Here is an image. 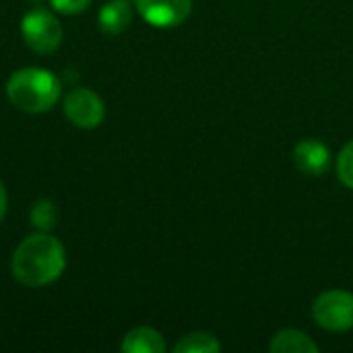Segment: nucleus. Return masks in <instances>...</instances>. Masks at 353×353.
I'll use <instances>...</instances> for the list:
<instances>
[{
  "label": "nucleus",
  "mask_w": 353,
  "mask_h": 353,
  "mask_svg": "<svg viewBox=\"0 0 353 353\" xmlns=\"http://www.w3.org/2000/svg\"><path fill=\"white\" fill-rule=\"evenodd\" d=\"M66 269V250L58 238L48 232L27 236L10 261L12 277L25 288H43L54 283Z\"/></svg>",
  "instance_id": "f257e3e1"
},
{
  "label": "nucleus",
  "mask_w": 353,
  "mask_h": 353,
  "mask_svg": "<svg viewBox=\"0 0 353 353\" xmlns=\"http://www.w3.org/2000/svg\"><path fill=\"white\" fill-rule=\"evenodd\" d=\"M62 87L58 77L48 68L25 66L14 70L6 81V95L10 103L27 114H41L56 105Z\"/></svg>",
  "instance_id": "f03ea898"
},
{
  "label": "nucleus",
  "mask_w": 353,
  "mask_h": 353,
  "mask_svg": "<svg viewBox=\"0 0 353 353\" xmlns=\"http://www.w3.org/2000/svg\"><path fill=\"white\" fill-rule=\"evenodd\" d=\"M314 323L329 333L353 329V294L347 290H327L312 302Z\"/></svg>",
  "instance_id": "7ed1b4c3"
},
{
  "label": "nucleus",
  "mask_w": 353,
  "mask_h": 353,
  "mask_svg": "<svg viewBox=\"0 0 353 353\" xmlns=\"http://www.w3.org/2000/svg\"><path fill=\"white\" fill-rule=\"evenodd\" d=\"M62 25L46 8L29 10L21 21V35L25 46L37 54H50L62 43Z\"/></svg>",
  "instance_id": "20e7f679"
},
{
  "label": "nucleus",
  "mask_w": 353,
  "mask_h": 353,
  "mask_svg": "<svg viewBox=\"0 0 353 353\" xmlns=\"http://www.w3.org/2000/svg\"><path fill=\"white\" fill-rule=\"evenodd\" d=\"M64 114L77 128L91 130L103 122L105 105L95 91L87 87H77L68 91V95L64 97Z\"/></svg>",
  "instance_id": "39448f33"
},
{
  "label": "nucleus",
  "mask_w": 353,
  "mask_h": 353,
  "mask_svg": "<svg viewBox=\"0 0 353 353\" xmlns=\"http://www.w3.org/2000/svg\"><path fill=\"white\" fill-rule=\"evenodd\" d=\"M137 12L157 29L182 25L192 12V0H132Z\"/></svg>",
  "instance_id": "423d86ee"
},
{
  "label": "nucleus",
  "mask_w": 353,
  "mask_h": 353,
  "mask_svg": "<svg viewBox=\"0 0 353 353\" xmlns=\"http://www.w3.org/2000/svg\"><path fill=\"white\" fill-rule=\"evenodd\" d=\"M294 163L302 174L319 178V176H325L331 170L333 153H331V149H329V145L325 141L308 137V139H302L294 147Z\"/></svg>",
  "instance_id": "0eeeda50"
},
{
  "label": "nucleus",
  "mask_w": 353,
  "mask_h": 353,
  "mask_svg": "<svg viewBox=\"0 0 353 353\" xmlns=\"http://www.w3.org/2000/svg\"><path fill=\"white\" fill-rule=\"evenodd\" d=\"M132 8L134 2L130 0H108L97 14L99 27L110 35L124 33L132 23Z\"/></svg>",
  "instance_id": "6e6552de"
},
{
  "label": "nucleus",
  "mask_w": 353,
  "mask_h": 353,
  "mask_svg": "<svg viewBox=\"0 0 353 353\" xmlns=\"http://www.w3.org/2000/svg\"><path fill=\"white\" fill-rule=\"evenodd\" d=\"M120 350L124 353H165L168 345L163 335L153 327H137L124 335Z\"/></svg>",
  "instance_id": "1a4fd4ad"
},
{
  "label": "nucleus",
  "mask_w": 353,
  "mask_h": 353,
  "mask_svg": "<svg viewBox=\"0 0 353 353\" xmlns=\"http://www.w3.org/2000/svg\"><path fill=\"white\" fill-rule=\"evenodd\" d=\"M319 350V343L298 329H281L269 343L271 353H316Z\"/></svg>",
  "instance_id": "9d476101"
},
{
  "label": "nucleus",
  "mask_w": 353,
  "mask_h": 353,
  "mask_svg": "<svg viewBox=\"0 0 353 353\" xmlns=\"http://www.w3.org/2000/svg\"><path fill=\"white\" fill-rule=\"evenodd\" d=\"M176 353H217L221 352V341L209 331H194L184 335L176 345Z\"/></svg>",
  "instance_id": "9b49d317"
},
{
  "label": "nucleus",
  "mask_w": 353,
  "mask_h": 353,
  "mask_svg": "<svg viewBox=\"0 0 353 353\" xmlns=\"http://www.w3.org/2000/svg\"><path fill=\"white\" fill-rule=\"evenodd\" d=\"M29 217H31V223H33L39 232H50V230L56 225V221H58V211H56V207H54L52 201L41 199V201H37V203L31 207Z\"/></svg>",
  "instance_id": "f8f14e48"
},
{
  "label": "nucleus",
  "mask_w": 353,
  "mask_h": 353,
  "mask_svg": "<svg viewBox=\"0 0 353 353\" xmlns=\"http://www.w3.org/2000/svg\"><path fill=\"white\" fill-rule=\"evenodd\" d=\"M337 176L345 188L353 190V141H350L337 155Z\"/></svg>",
  "instance_id": "ddd939ff"
},
{
  "label": "nucleus",
  "mask_w": 353,
  "mask_h": 353,
  "mask_svg": "<svg viewBox=\"0 0 353 353\" xmlns=\"http://www.w3.org/2000/svg\"><path fill=\"white\" fill-rule=\"evenodd\" d=\"M50 4L56 12L77 14V12H83L91 4V0H50Z\"/></svg>",
  "instance_id": "4468645a"
},
{
  "label": "nucleus",
  "mask_w": 353,
  "mask_h": 353,
  "mask_svg": "<svg viewBox=\"0 0 353 353\" xmlns=\"http://www.w3.org/2000/svg\"><path fill=\"white\" fill-rule=\"evenodd\" d=\"M6 203H8L6 188H4V184L0 182V221L4 219V213H6Z\"/></svg>",
  "instance_id": "2eb2a0df"
}]
</instances>
